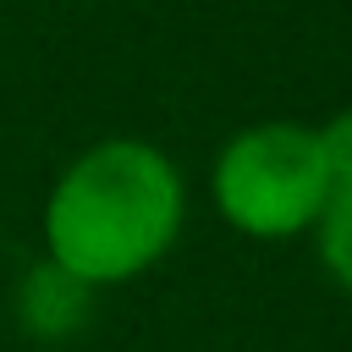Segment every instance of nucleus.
Instances as JSON below:
<instances>
[{"instance_id":"obj_3","label":"nucleus","mask_w":352,"mask_h":352,"mask_svg":"<svg viewBox=\"0 0 352 352\" xmlns=\"http://www.w3.org/2000/svg\"><path fill=\"white\" fill-rule=\"evenodd\" d=\"M88 308H94V286L77 280L72 270L50 264V258H38V264L22 275V286H16V319H22L28 336H38V341H66V336H77V330L88 324Z\"/></svg>"},{"instance_id":"obj_2","label":"nucleus","mask_w":352,"mask_h":352,"mask_svg":"<svg viewBox=\"0 0 352 352\" xmlns=\"http://www.w3.org/2000/svg\"><path fill=\"white\" fill-rule=\"evenodd\" d=\"M324 204H330V170L319 154V132L302 121L242 126L214 160V209L242 236L258 242L297 236L319 226Z\"/></svg>"},{"instance_id":"obj_4","label":"nucleus","mask_w":352,"mask_h":352,"mask_svg":"<svg viewBox=\"0 0 352 352\" xmlns=\"http://www.w3.org/2000/svg\"><path fill=\"white\" fill-rule=\"evenodd\" d=\"M319 258L352 292V182L336 187L330 204H324V214H319Z\"/></svg>"},{"instance_id":"obj_1","label":"nucleus","mask_w":352,"mask_h":352,"mask_svg":"<svg viewBox=\"0 0 352 352\" xmlns=\"http://www.w3.org/2000/svg\"><path fill=\"white\" fill-rule=\"evenodd\" d=\"M182 170L143 138L82 148L44 204V258L88 286H121L154 270L182 231Z\"/></svg>"},{"instance_id":"obj_5","label":"nucleus","mask_w":352,"mask_h":352,"mask_svg":"<svg viewBox=\"0 0 352 352\" xmlns=\"http://www.w3.org/2000/svg\"><path fill=\"white\" fill-rule=\"evenodd\" d=\"M314 132H319V154H324L330 192H336V187H346V182H352V110L330 116V121H324V126H314Z\"/></svg>"}]
</instances>
